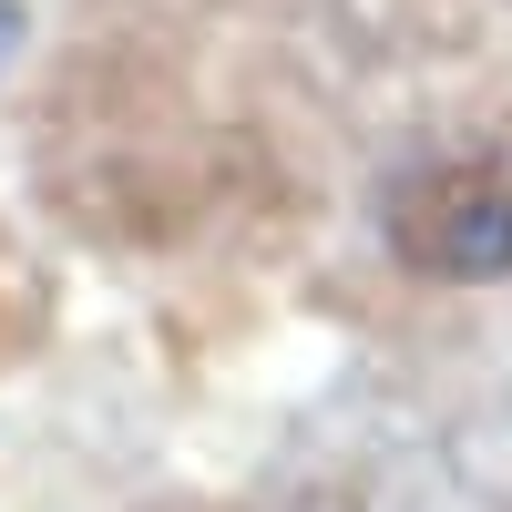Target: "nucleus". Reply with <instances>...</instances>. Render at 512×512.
<instances>
[{
	"mask_svg": "<svg viewBox=\"0 0 512 512\" xmlns=\"http://www.w3.org/2000/svg\"><path fill=\"white\" fill-rule=\"evenodd\" d=\"M21 52V11H11V0H0V62H11Z\"/></svg>",
	"mask_w": 512,
	"mask_h": 512,
	"instance_id": "obj_2",
	"label": "nucleus"
},
{
	"mask_svg": "<svg viewBox=\"0 0 512 512\" xmlns=\"http://www.w3.org/2000/svg\"><path fill=\"white\" fill-rule=\"evenodd\" d=\"M379 226H390V256L410 277L441 287H492L512 277V175L482 154H431L379 195Z\"/></svg>",
	"mask_w": 512,
	"mask_h": 512,
	"instance_id": "obj_1",
	"label": "nucleus"
}]
</instances>
